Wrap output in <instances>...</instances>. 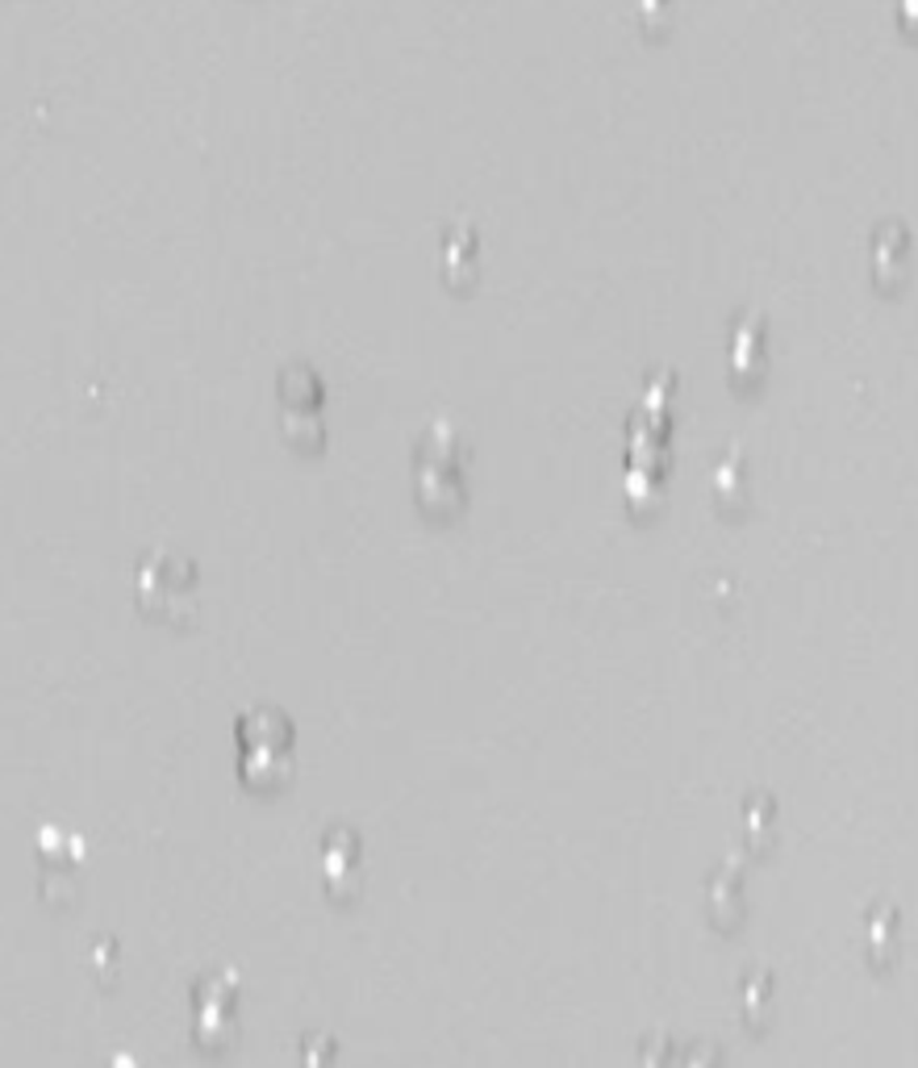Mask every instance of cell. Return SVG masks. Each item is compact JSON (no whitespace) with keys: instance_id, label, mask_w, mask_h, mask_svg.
I'll list each match as a JSON object with an SVG mask.
<instances>
[{"instance_id":"cell-1","label":"cell","mask_w":918,"mask_h":1068,"mask_svg":"<svg viewBox=\"0 0 918 1068\" xmlns=\"http://www.w3.org/2000/svg\"><path fill=\"white\" fill-rule=\"evenodd\" d=\"M872 943L877 947H890L893 943V915H881V927H872Z\"/></svg>"}]
</instances>
